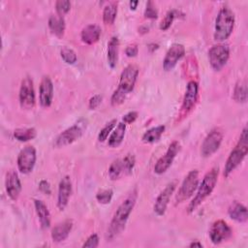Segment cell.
I'll list each match as a JSON object with an SVG mask.
<instances>
[{"mask_svg":"<svg viewBox=\"0 0 248 248\" xmlns=\"http://www.w3.org/2000/svg\"><path fill=\"white\" fill-rule=\"evenodd\" d=\"M87 128V121L85 119H79L77 123L60 133L54 140L53 145L55 147H64L78 140Z\"/></svg>","mask_w":248,"mask_h":248,"instance_id":"8992f818","label":"cell"},{"mask_svg":"<svg viewBox=\"0 0 248 248\" xmlns=\"http://www.w3.org/2000/svg\"><path fill=\"white\" fill-rule=\"evenodd\" d=\"M235 17L233 12L227 6L222 7L217 15L214 28V40L224 42L232 35L234 27Z\"/></svg>","mask_w":248,"mask_h":248,"instance_id":"277c9868","label":"cell"},{"mask_svg":"<svg viewBox=\"0 0 248 248\" xmlns=\"http://www.w3.org/2000/svg\"><path fill=\"white\" fill-rule=\"evenodd\" d=\"M219 173V168L214 167L210 170H208L205 175L203 176L201 185L198 186V192L192 202L189 203L187 207V212L192 213L194 212L201 204L202 202L212 193V191L215 188V185L217 183Z\"/></svg>","mask_w":248,"mask_h":248,"instance_id":"3957f363","label":"cell"},{"mask_svg":"<svg viewBox=\"0 0 248 248\" xmlns=\"http://www.w3.org/2000/svg\"><path fill=\"white\" fill-rule=\"evenodd\" d=\"M224 138V133L220 128L212 129L207 136L204 138L202 146H201V154L202 157L207 158L213 155L220 147Z\"/></svg>","mask_w":248,"mask_h":248,"instance_id":"ba28073f","label":"cell"},{"mask_svg":"<svg viewBox=\"0 0 248 248\" xmlns=\"http://www.w3.org/2000/svg\"><path fill=\"white\" fill-rule=\"evenodd\" d=\"M37 131L35 128H18L14 131V137L16 140L21 142H25L35 139Z\"/></svg>","mask_w":248,"mask_h":248,"instance_id":"f1b7e54d","label":"cell"},{"mask_svg":"<svg viewBox=\"0 0 248 248\" xmlns=\"http://www.w3.org/2000/svg\"><path fill=\"white\" fill-rule=\"evenodd\" d=\"M138 112L137 111H129L128 113H126L125 115H123L122 117V121L125 124H131L133 122L136 121V119L138 118Z\"/></svg>","mask_w":248,"mask_h":248,"instance_id":"60d3db41","label":"cell"},{"mask_svg":"<svg viewBox=\"0 0 248 248\" xmlns=\"http://www.w3.org/2000/svg\"><path fill=\"white\" fill-rule=\"evenodd\" d=\"M123 175H127L126 169L122 159L114 160L108 169V176L111 180H117Z\"/></svg>","mask_w":248,"mask_h":248,"instance_id":"4316f807","label":"cell"},{"mask_svg":"<svg viewBox=\"0 0 248 248\" xmlns=\"http://www.w3.org/2000/svg\"><path fill=\"white\" fill-rule=\"evenodd\" d=\"M152 47V49H151V51H153V50H155V49H157L158 47H159V46L157 45V44H150L149 46H148V48H151Z\"/></svg>","mask_w":248,"mask_h":248,"instance_id":"bcb514c9","label":"cell"},{"mask_svg":"<svg viewBox=\"0 0 248 248\" xmlns=\"http://www.w3.org/2000/svg\"><path fill=\"white\" fill-rule=\"evenodd\" d=\"M185 54V47L181 44H173L168 49L165 58L163 60V68L165 71H171L177 64V62Z\"/></svg>","mask_w":248,"mask_h":248,"instance_id":"9a60e30c","label":"cell"},{"mask_svg":"<svg viewBox=\"0 0 248 248\" xmlns=\"http://www.w3.org/2000/svg\"><path fill=\"white\" fill-rule=\"evenodd\" d=\"M144 17L149 19H156L158 17V11L152 1H148L146 3V7L144 10Z\"/></svg>","mask_w":248,"mask_h":248,"instance_id":"8d00e7d4","label":"cell"},{"mask_svg":"<svg viewBox=\"0 0 248 248\" xmlns=\"http://www.w3.org/2000/svg\"><path fill=\"white\" fill-rule=\"evenodd\" d=\"M166 126L165 125H159L156 127H153L149 130H147L141 137V140L145 143H153L160 140L161 136L165 132Z\"/></svg>","mask_w":248,"mask_h":248,"instance_id":"83f0119b","label":"cell"},{"mask_svg":"<svg viewBox=\"0 0 248 248\" xmlns=\"http://www.w3.org/2000/svg\"><path fill=\"white\" fill-rule=\"evenodd\" d=\"M230 58V47L228 45L219 44L211 46L208 50V60L214 71H220Z\"/></svg>","mask_w":248,"mask_h":248,"instance_id":"9c48e42d","label":"cell"},{"mask_svg":"<svg viewBox=\"0 0 248 248\" xmlns=\"http://www.w3.org/2000/svg\"><path fill=\"white\" fill-rule=\"evenodd\" d=\"M73 228V221L67 219L61 223H58L52 230H51V238L53 242L59 243L64 241L70 234Z\"/></svg>","mask_w":248,"mask_h":248,"instance_id":"ffe728a7","label":"cell"},{"mask_svg":"<svg viewBox=\"0 0 248 248\" xmlns=\"http://www.w3.org/2000/svg\"><path fill=\"white\" fill-rule=\"evenodd\" d=\"M102 100H103V97L99 94H96L94 95L93 97H91L89 99V102H88V108L90 109H95L96 108H98L100 106V104L102 103Z\"/></svg>","mask_w":248,"mask_h":248,"instance_id":"ab89813d","label":"cell"},{"mask_svg":"<svg viewBox=\"0 0 248 248\" xmlns=\"http://www.w3.org/2000/svg\"><path fill=\"white\" fill-rule=\"evenodd\" d=\"M5 186H6V192L8 196L13 201H16L17 198L19 197L22 186H21V182L18 177V174L15 170H12L7 173Z\"/></svg>","mask_w":248,"mask_h":248,"instance_id":"d6986e66","label":"cell"},{"mask_svg":"<svg viewBox=\"0 0 248 248\" xmlns=\"http://www.w3.org/2000/svg\"><path fill=\"white\" fill-rule=\"evenodd\" d=\"M39 190L46 195H49L51 193L49 182L46 180H41L39 183Z\"/></svg>","mask_w":248,"mask_h":248,"instance_id":"b9f144b4","label":"cell"},{"mask_svg":"<svg viewBox=\"0 0 248 248\" xmlns=\"http://www.w3.org/2000/svg\"><path fill=\"white\" fill-rule=\"evenodd\" d=\"M101 36V28L96 24L86 25L80 33L81 41L86 45H93L97 43Z\"/></svg>","mask_w":248,"mask_h":248,"instance_id":"44dd1931","label":"cell"},{"mask_svg":"<svg viewBox=\"0 0 248 248\" xmlns=\"http://www.w3.org/2000/svg\"><path fill=\"white\" fill-rule=\"evenodd\" d=\"M179 150H180V143L176 140L172 141L170 144L166 153L163 156H161L155 163L154 172L157 174L165 173L169 170V168L171 166V164H172L175 156L179 152Z\"/></svg>","mask_w":248,"mask_h":248,"instance_id":"4fadbf2b","label":"cell"},{"mask_svg":"<svg viewBox=\"0 0 248 248\" xmlns=\"http://www.w3.org/2000/svg\"><path fill=\"white\" fill-rule=\"evenodd\" d=\"M55 9H56V14L63 16L64 15H66L70 11V9H71V2L68 1V0L56 1Z\"/></svg>","mask_w":248,"mask_h":248,"instance_id":"d590c367","label":"cell"},{"mask_svg":"<svg viewBox=\"0 0 248 248\" xmlns=\"http://www.w3.org/2000/svg\"><path fill=\"white\" fill-rule=\"evenodd\" d=\"M60 55L64 60V62H66L67 64H74L78 59L76 52L72 48H69L66 46L61 49Z\"/></svg>","mask_w":248,"mask_h":248,"instance_id":"836d02e7","label":"cell"},{"mask_svg":"<svg viewBox=\"0 0 248 248\" xmlns=\"http://www.w3.org/2000/svg\"><path fill=\"white\" fill-rule=\"evenodd\" d=\"M177 14H179V12L176 11V10H170V11H169V12L166 14L165 17L162 19L161 23H160V26H159L160 29L163 30V31L168 30V29L170 27V25H171V23H172V21H173V19L175 18V16H176Z\"/></svg>","mask_w":248,"mask_h":248,"instance_id":"1f68e13d","label":"cell"},{"mask_svg":"<svg viewBox=\"0 0 248 248\" xmlns=\"http://www.w3.org/2000/svg\"><path fill=\"white\" fill-rule=\"evenodd\" d=\"M72 194V181L70 176H64L58 186V195H57V207L59 210H64L69 202V199Z\"/></svg>","mask_w":248,"mask_h":248,"instance_id":"e0dca14e","label":"cell"},{"mask_svg":"<svg viewBox=\"0 0 248 248\" xmlns=\"http://www.w3.org/2000/svg\"><path fill=\"white\" fill-rule=\"evenodd\" d=\"M138 52H139V48H138V46L135 44L129 45L125 49V53L128 57H135L137 56Z\"/></svg>","mask_w":248,"mask_h":248,"instance_id":"7bdbcfd3","label":"cell"},{"mask_svg":"<svg viewBox=\"0 0 248 248\" xmlns=\"http://www.w3.org/2000/svg\"><path fill=\"white\" fill-rule=\"evenodd\" d=\"M208 233L213 244H220L231 237L232 231L224 220H217L211 225Z\"/></svg>","mask_w":248,"mask_h":248,"instance_id":"5bb4252c","label":"cell"},{"mask_svg":"<svg viewBox=\"0 0 248 248\" xmlns=\"http://www.w3.org/2000/svg\"><path fill=\"white\" fill-rule=\"evenodd\" d=\"M20 107L24 109H31L35 106L36 97L33 80L30 77H25L21 80L19 94H18Z\"/></svg>","mask_w":248,"mask_h":248,"instance_id":"30bf717a","label":"cell"},{"mask_svg":"<svg viewBox=\"0 0 248 248\" xmlns=\"http://www.w3.org/2000/svg\"><path fill=\"white\" fill-rule=\"evenodd\" d=\"M108 66L113 69L116 67L118 62V53H119V40L116 36L110 38L108 43Z\"/></svg>","mask_w":248,"mask_h":248,"instance_id":"cb8c5ba5","label":"cell"},{"mask_svg":"<svg viewBox=\"0 0 248 248\" xmlns=\"http://www.w3.org/2000/svg\"><path fill=\"white\" fill-rule=\"evenodd\" d=\"M247 152H248V138H247V128L245 127L241 132V135L239 137V140L236 145L231 151L226 161L224 171H223V175L225 177H228L232 172V170H234L240 165V163L243 161V159L247 155Z\"/></svg>","mask_w":248,"mask_h":248,"instance_id":"5b68a950","label":"cell"},{"mask_svg":"<svg viewBox=\"0 0 248 248\" xmlns=\"http://www.w3.org/2000/svg\"><path fill=\"white\" fill-rule=\"evenodd\" d=\"M122 160H123V163H124L127 174H130L132 172L134 167H135V163H136L135 156L133 154L129 153L124 158H122Z\"/></svg>","mask_w":248,"mask_h":248,"instance_id":"74e56055","label":"cell"},{"mask_svg":"<svg viewBox=\"0 0 248 248\" xmlns=\"http://www.w3.org/2000/svg\"><path fill=\"white\" fill-rule=\"evenodd\" d=\"M228 213L232 220L238 223H245L248 219L246 206L237 201H234L231 203L228 209Z\"/></svg>","mask_w":248,"mask_h":248,"instance_id":"7402d4cb","label":"cell"},{"mask_svg":"<svg viewBox=\"0 0 248 248\" xmlns=\"http://www.w3.org/2000/svg\"><path fill=\"white\" fill-rule=\"evenodd\" d=\"M175 187H176L175 181L169 183L157 197L154 206H153V209H154V212L158 216H162L165 214L168 204H169V202H170V199L171 195L173 194Z\"/></svg>","mask_w":248,"mask_h":248,"instance_id":"2e32d148","label":"cell"},{"mask_svg":"<svg viewBox=\"0 0 248 248\" xmlns=\"http://www.w3.org/2000/svg\"><path fill=\"white\" fill-rule=\"evenodd\" d=\"M233 99L238 103L247 101V82L245 79L238 80L233 89Z\"/></svg>","mask_w":248,"mask_h":248,"instance_id":"4dcf8cb0","label":"cell"},{"mask_svg":"<svg viewBox=\"0 0 248 248\" xmlns=\"http://www.w3.org/2000/svg\"><path fill=\"white\" fill-rule=\"evenodd\" d=\"M53 99V84L49 77L46 76L42 78L39 88V101L42 107L48 108Z\"/></svg>","mask_w":248,"mask_h":248,"instance_id":"ac0fdd59","label":"cell"},{"mask_svg":"<svg viewBox=\"0 0 248 248\" xmlns=\"http://www.w3.org/2000/svg\"><path fill=\"white\" fill-rule=\"evenodd\" d=\"M116 123H117V120H116V119H112V120H110L109 122H108V123L106 124V126L100 131V133H99V135H98V140L101 141V142L105 141V140L108 138V135L112 132V130H113V128L115 127Z\"/></svg>","mask_w":248,"mask_h":248,"instance_id":"d6a6232c","label":"cell"},{"mask_svg":"<svg viewBox=\"0 0 248 248\" xmlns=\"http://www.w3.org/2000/svg\"><path fill=\"white\" fill-rule=\"evenodd\" d=\"M34 206L42 229H48L50 227V213L47 206L41 200H34Z\"/></svg>","mask_w":248,"mask_h":248,"instance_id":"603a6c76","label":"cell"},{"mask_svg":"<svg viewBox=\"0 0 248 248\" xmlns=\"http://www.w3.org/2000/svg\"><path fill=\"white\" fill-rule=\"evenodd\" d=\"M113 196V192L111 189L101 190L96 194V200L102 204H108L110 202Z\"/></svg>","mask_w":248,"mask_h":248,"instance_id":"e575fe53","label":"cell"},{"mask_svg":"<svg viewBox=\"0 0 248 248\" xmlns=\"http://www.w3.org/2000/svg\"><path fill=\"white\" fill-rule=\"evenodd\" d=\"M117 16V4L114 2L108 3L105 6L103 11V21L107 25H111Z\"/></svg>","mask_w":248,"mask_h":248,"instance_id":"f546056e","label":"cell"},{"mask_svg":"<svg viewBox=\"0 0 248 248\" xmlns=\"http://www.w3.org/2000/svg\"><path fill=\"white\" fill-rule=\"evenodd\" d=\"M189 246H190V247H202V244L200 241L196 240V241L191 242V243L189 244Z\"/></svg>","mask_w":248,"mask_h":248,"instance_id":"ee69618b","label":"cell"},{"mask_svg":"<svg viewBox=\"0 0 248 248\" xmlns=\"http://www.w3.org/2000/svg\"><path fill=\"white\" fill-rule=\"evenodd\" d=\"M48 27L54 35H56L58 37L63 36L65 27H66L64 17L57 14L51 15L48 18Z\"/></svg>","mask_w":248,"mask_h":248,"instance_id":"484cf974","label":"cell"},{"mask_svg":"<svg viewBox=\"0 0 248 248\" xmlns=\"http://www.w3.org/2000/svg\"><path fill=\"white\" fill-rule=\"evenodd\" d=\"M138 4H139V1H130V3H129V5H130V8H131V10H135L136 8H137V6H138Z\"/></svg>","mask_w":248,"mask_h":248,"instance_id":"f6af8a7d","label":"cell"},{"mask_svg":"<svg viewBox=\"0 0 248 248\" xmlns=\"http://www.w3.org/2000/svg\"><path fill=\"white\" fill-rule=\"evenodd\" d=\"M137 198H138V192H137V189H134L126 197V199L119 204V206L117 207V209L115 210L112 216V219L106 232V239L108 241L113 240L125 229L128 218L135 207Z\"/></svg>","mask_w":248,"mask_h":248,"instance_id":"6da1fadb","label":"cell"},{"mask_svg":"<svg viewBox=\"0 0 248 248\" xmlns=\"http://www.w3.org/2000/svg\"><path fill=\"white\" fill-rule=\"evenodd\" d=\"M99 245V236L97 233H92L88 236L86 241L83 243L82 247H89V248H96Z\"/></svg>","mask_w":248,"mask_h":248,"instance_id":"f35d334b","label":"cell"},{"mask_svg":"<svg viewBox=\"0 0 248 248\" xmlns=\"http://www.w3.org/2000/svg\"><path fill=\"white\" fill-rule=\"evenodd\" d=\"M125 132H126V124L124 122H119L116 127L114 128V130L111 132L109 138H108V144L110 147H117L121 144L124 136H125Z\"/></svg>","mask_w":248,"mask_h":248,"instance_id":"d4e9b609","label":"cell"},{"mask_svg":"<svg viewBox=\"0 0 248 248\" xmlns=\"http://www.w3.org/2000/svg\"><path fill=\"white\" fill-rule=\"evenodd\" d=\"M199 186V171L198 170H192L183 179L178 192L175 196L176 203L183 202L190 199Z\"/></svg>","mask_w":248,"mask_h":248,"instance_id":"52a82bcc","label":"cell"},{"mask_svg":"<svg viewBox=\"0 0 248 248\" xmlns=\"http://www.w3.org/2000/svg\"><path fill=\"white\" fill-rule=\"evenodd\" d=\"M37 153L35 147L33 145H26L20 150L17 156L18 170L23 174L30 173L35 167Z\"/></svg>","mask_w":248,"mask_h":248,"instance_id":"8fae6325","label":"cell"},{"mask_svg":"<svg viewBox=\"0 0 248 248\" xmlns=\"http://www.w3.org/2000/svg\"><path fill=\"white\" fill-rule=\"evenodd\" d=\"M199 98V84L196 80H190L187 83L183 102L180 109V116L183 118L194 108Z\"/></svg>","mask_w":248,"mask_h":248,"instance_id":"7c38bea8","label":"cell"},{"mask_svg":"<svg viewBox=\"0 0 248 248\" xmlns=\"http://www.w3.org/2000/svg\"><path fill=\"white\" fill-rule=\"evenodd\" d=\"M138 76L139 68L134 64H130L123 69L120 75L118 86L110 98V103L113 107L121 105L125 101L127 95L133 91Z\"/></svg>","mask_w":248,"mask_h":248,"instance_id":"7a4b0ae2","label":"cell"}]
</instances>
